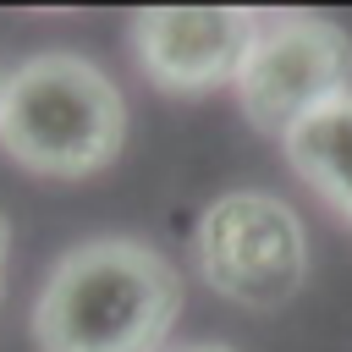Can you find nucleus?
I'll return each mask as SVG.
<instances>
[{
	"label": "nucleus",
	"mask_w": 352,
	"mask_h": 352,
	"mask_svg": "<svg viewBox=\"0 0 352 352\" xmlns=\"http://www.w3.org/2000/svg\"><path fill=\"white\" fill-rule=\"evenodd\" d=\"M182 314V275L132 236L66 248L33 297L38 352H160Z\"/></svg>",
	"instance_id": "1"
},
{
	"label": "nucleus",
	"mask_w": 352,
	"mask_h": 352,
	"mask_svg": "<svg viewBox=\"0 0 352 352\" xmlns=\"http://www.w3.org/2000/svg\"><path fill=\"white\" fill-rule=\"evenodd\" d=\"M126 143V99L72 50L33 55L0 82V148L38 176H94Z\"/></svg>",
	"instance_id": "2"
},
{
	"label": "nucleus",
	"mask_w": 352,
	"mask_h": 352,
	"mask_svg": "<svg viewBox=\"0 0 352 352\" xmlns=\"http://www.w3.org/2000/svg\"><path fill=\"white\" fill-rule=\"evenodd\" d=\"M198 275L236 308H286L308 280V231L275 192H220L192 231Z\"/></svg>",
	"instance_id": "3"
},
{
	"label": "nucleus",
	"mask_w": 352,
	"mask_h": 352,
	"mask_svg": "<svg viewBox=\"0 0 352 352\" xmlns=\"http://www.w3.org/2000/svg\"><path fill=\"white\" fill-rule=\"evenodd\" d=\"M341 94H352V38L336 22L302 11L264 22L236 77L242 116L270 138H286L302 116Z\"/></svg>",
	"instance_id": "4"
},
{
	"label": "nucleus",
	"mask_w": 352,
	"mask_h": 352,
	"mask_svg": "<svg viewBox=\"0 0 352 352\" xmlns=\"http://www.w3.org/2000/svg\"><path fill=\"white\" fill-rule=\"evenodd\" d=\"M253 11H138L132 16V55L143 77L165 94H209L220 82H236L253 38H258Z\"/></svg>",
	"instance_id": "5"
},
{
	"label": "nucleus",
	"mask_w": 352,
	"mask_h": 352,
	"mask_svg": "<svg viewBox=\"0 0 352 352\" xmlns=\"http://www.w3.org/2000/svg\"><path fill=\"white\" fill-rule=\"evenodd\" d=\"M280 154L341 220H352V94L302 116L280 138Z\"/></svg>",
	"instance_id": "6"
},
{
	"label": "nucleus",
	"mask_w": 352,
	"mask_h": 352,
	"mask_svg": "<svg viewBox=\"0 0 352 352\" xmlns=\"http://www.w3.org/2000/svg\"><path fill=\"white\" fill-rule=\"evenodd\" d=\"M6 270H11V220L0 209V302H6Z\"/></svg>",
	"instance_id": "7"
},
{
	"label": "nucleus",
	"mask_w": 352,
	"mask_h": 352,
	"mask_svg": "<svg viewBox=\"0 0 352 352\" xmlns=\"http://www.w3.org/2000/svg\"><path fill=\"white\" fill-rule=\"evenodd\" d=\"M182 352H231V346H182Z\"/></svg>",
	"instance_id": "8"
},
{
	"label": "nucleus",
	"mask_w": 352,
	"mask_h": 352,
	"mask_svg": "<svg viewBox=\"0 0 352 352\" xmlns=\"http://www.w3.org/2000/svg\"><path fill=\"white\" fill-rule=\"evenodd\" d=\"M0 82H6V77H0Z\"/></svg>",
	"instance_id": "9"
}]
</instances>
